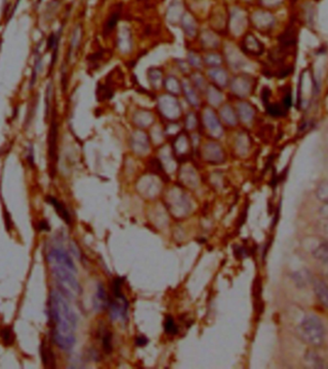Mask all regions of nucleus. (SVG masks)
I'll return each mask as SVG.
<instances>
[{"label":"nucleus","instance_id":"nucleus-18","mask_svg":"<svg viewBox=\"0 0 328 369\" xmlns=\"http://www.w3.org/2000/svg\"><path fill=\"white\" fill-rule=\"evenodd\" d=\"M102 344L104 351L109 354L112 351V343H111V333L109 331H106L102 336Z\"/></svg>","mask_w":328,"mask_h":369},{"label":"nucleus","instance_id":"nucleus-5","mask_svg":"<svg viewBox=\"0 0 328 369\" xmlns=\"http://www.w3.org/2000/svg\"><path fill=\"white\" fill-rule=\"evenodd\" d=\"M47 260L51 266H63L76 271V267L72 261V258L64 248H52L47 253Z\"/></svg>","mask_w":328,"mask_h":369},{"label":"nucleus","instance_id":"nucleus-3","mask_svg":"<svg viewBox=\"0 0 328 369\" xmlns=\"http://www.w3.org/2000/svg\"><path fill=\"white\" fill-rule=\"evenodd\" d=\"M122 284L121 278H116L112 283V294L113 296L109 299V317L112 320H125L128 317L129 302L126 296L122 294Z\"/></svg>","mask_w":328,"mask_h":369},{"label":"nucleus","instance_id":"nucleus-22","mask_svg":"<svg viewBox=\"0 0 328 369\" xmlns=\"http://www.w3.org/2000/svg\"><path fill=\"white\" fill-rule=\"evenodd\" d=\"M320 214L322 217L328 220V202H325V204L320 208Z\"/></svg>","mask_w":328,"mask_h":369},{"label":"nucleus","instance_id":"nucleus-15","mask_svg":"<svg viewBox=\"0 0 328 369\" xmlns=\"http://www.w3.org/2000/svg\"><path fill=\"white\" fill-rule=\"evenodd\" d=\"M119 17H120V12L119 11H116V12L112 13L109 16L108 21H107L106 24H105V28H104V32L106 34H109V33H110L113 30V28L116 26V24L118 22Z\"/></svg>","mask_w":328,"mask_h":369},{"label":"nucleus","instance_id":"nucleus-9","mask_svg":"<svg viewBox=\"0 0 328 369\" xmlns=\"http://www.w3.org/2000/svg\"><path fill=\"white\" fill-rule=\"evenodd\" d=\"M46 200H47V202H49L54 207V209L56 210V212L58 213V215L66 221V223H67V224L71 223L70 214L67 211V209H66V207L64 205L63 202H61L60 200H58L56 197H50V196H48L46 197Z\"/></svg>","mask_w":328,"mask_h":369},{"label":"nucleus","instance_id":"nucleus-11","mask_svg":"<svg viewBox=\"0 0 328 369\" xmlns=\"http://www.w3.org/2000/svg\"><path fill=\"white\" fill-rule=\"evenodd\" d=\"M41 356H42L43 364L45 368L54 369L56 367L54 353L50 346L46 344V342H44L41 345Z\"/></svg>","mask_w":328,"mask_h":369},{"label":"nucleus","instance_id":"nucleus-7","mask_svg":"<svg viewBox=\"0 0 328 369\" xmlns=\"http://www.w3.org/2000/svg\"><path fill=\"white\" fill-rule=\"evenodd\" d=\"M314 293L320 303L328 308V284L323 279L316 278L312 280Z\"/></svg>","mask_w":328,"mask_h":369},{"label":"nucleus","instance_id":"nucleus-24","mask_svg":"<svg viewBox=\"0 0 328 369\" xmlns=\"http://www.w3.org/2000/svg\"><path fill=\"white\" fill-rule=\"evenodd\" d=\"M28 160H29V164H31V165L34 164V155H33V149H32V147H30V149H29Z\"/></svg>","mask_w":328,"mask_h":369},{"label":"nucleus","instance_id":"nucleus-20","mask_svg":"<svg viewBox=\"0 0 328 369\" xmlns=\"http://www.w3.org/2000/svg\"><path fill=\"white\" fill-rule=\"evenodd\" d=\"M234 254L237 258H245L248 256V250L243 246H236L234 249Z\"/></svg>","mask_w":328,"mask_h":369},{"label":"nucleus","instance_id":"nucleus-21","mask_svg":"<svg viewBox=\"0 0 328 369\" xmlns=\"http://www.w3.org/2000/svg\"><path fill=\"white\" fill-rule=\"evenodd\" d=\"M148 344V339L144 336H139L135 340V344L137 346H145Z\"/></svg>","mask_w":328,"mask_h":369},{"label":"nucleus","instance_id":"nucleus-16","mask_svg":"<svg viewBox=\"0 0 328 369\" xmlns=\"http://www.w3.org/2000/svg\"><path fill=\"white\" fill-rule=\"evenodd\" d=\"M164 331L166 334L168 335H177L178 333V328L175 323V320L172 317L168 316L166 317L165 319V322H164Z\"/></svg>","mask_w":328,"mask_h":369},{"label":"nucleus","instance_id":"nucleus-4","mask_svg":"<svg viewBox=\"0 0 328 369\" xmlns=\"http://www.w3.org/2000/svg\"><path fill=\"white\" fill-rule=\"evenodd\" d=\"M52 271L62 294H66V296L81 294V286L74 275L76 271L63 266H52Z\"/></svg>","mask_w":328,"mask_h":369},{"label":"nucleus","instance_id":"nucleus-25","mask_svg":"<svg viewBox=\"0 0 328 369\" xmlns=\"http://www.w3.org/2000/svg\"><path fill=\"white\" fill-rule=\"evenodd\" d=\"M325 266H326V270H325V273H326V275L328 276V264H325Z\"/></svg>","mask_w":328,"mask_h":369},{"label":"nucleus","instance_id":"nucleus-13","mask_svg":"<svg viewBox=\"0 0 328 369\" xmlns=\"http://www.w3.org/2000/svg\"><path fill=\"white\" fill-rule=\"evenodd\" d=\"M312 255L317 260L321 261L324 265L328 264V242L322 243L312 252Z\"/></svg>","mask_w":328,"mask_h":369},{"label":"nucleus","instance_id":"nucleus-2","mask_svg":"<svg viewBox=\"0 0 328 369\" xmlns=\"http://www.w3.org/2000/svg\"><path fill=\"white\" fill-rule=\"evenodd\" d=\"M299 338L312 347H321L326 340V328L315 315H307L297 327Z\"/></svg>","mask_w":328,"mask_h":369},{"label":"nucleus","instance_id":"nucleus-8","mask_svg":"<svg viewBox=\"0 0 328 369\" xmlns=\"http://www.w3.org/2000/svg\"><path fill=\"white\" fill-rule=\"evenodd\" d=\"M305 366L310 369H328V365L323 358L314 350L308 349L304 354Z\"/></svg>","mask_w":328,"mask_h":369},{"label":"nucleus","instance_id":"nucleus-23","mask_svg":"<svg viewBox=\"0 0 328 369\" xmlns=\"http://www.w3.org/2000/svg\"><path fill=\"white\" fill-rule=\"evenodd\" d=\"M39 229L41 231H49L50 226H49V224H48V222L46 221H42L39 223Z\"/></svg>","mask_w":328,"mask_h":369},{"label":"nucleus","instance_id":"nucleus-12","mask_svg":"<svg viewBox=\"0 0 328 369\" xmlns=\"http://www.w3.org/2000/svg\"><path fill=\"white\" fill-rule=\"evenodd\" d=\"M292 279L294 280L297 287L299 288H304L310 282H312V275L308 271H296L291 275Z\"/></svg>","mask_w":328,"mask_h":369},{"label":"nucleus","instance_id":"nucleus-14","mask_svg":"<svg viewBox=\"0 0 328 369\" xmlns=\"http://www.w3.org/2000/svg\"><path fill=\"white\" fill-rule=\"evenodd\" d=\"M316 197L322 202H328V179L323 180L316 189Z\"/></svg>","mask_w":328,"mask_h":369},{"label":"nucleus","instance_id":"nucleus-6","mask_svg":"<svg viewBox=\"0 0 328 369\" xmlns=\"http://www.w3.org/2000/svg\"><path fill=\"white\" fill-rule=\"evenodd\" d=\"M57 136H58V127L55 121H53L51 128L49 130L48 136V155L51 165V170L53 171L56 164V156H57Z\"/></svg>","mask_w":328,"mask_h":369},{"label":"nucleus","instance_id":"nucleus-10","mask_svg":"<svg viewBox=\"0 0 328 369\" xmlns=\"http://www.w3.org/2000/svg\"><path fill=\"white\" fill-rule=\"evenodd\" d=\"M94 309L97 311H102L108 308L109 306V298L106 294L105 288L102 285H99L97 288L96 295L94 296Z\"/></svg>","mask_w":328,"mask_h":369},{"label":"nucleus","instance_id":"nucleus-19","mask_svg":"<svg viewBox=\"0 0 328 369\" xmlns=\"http://www.w3.org/2000/svg\"><path fill=\"white\" fill-rule=\"evenodd\" d=\"M52 94H53V89L51 85H49L45 91V116L46 118L49 115V110H50L51 101H52Z\"/></svg>","mask_w":328,"mask_h":369},{"label":"nucleus","instance_id":"nucleus-17","mask_svg":"<svg viewBox=\"0 0 328 369\" xmlns=\"http://www.w3.org/2000/svg\"><path fill=\"white\" fill-rule=\"evenodd\" d=\"M1 338L6 346L12 345L15 342V338L10 327H5L1 330Z\"/></svg>","mask_w":328,"mask_h":369},{"label":"nucleus","instance_id":"nucleus-1","mask_svg":"<svg viewBox=\"0 0 328 369\" xmlns=\"http://www.w3.org/2000/svg\"><path fill=\"white\" fill-rule=\"evenodd\" d=\"M49 316L52 323V337L55 344L68 351L74 346L77 318L60 292L53 291L49 299Z\"/></svg>","mask_w":328,"mask_h":369}]
</instances>
